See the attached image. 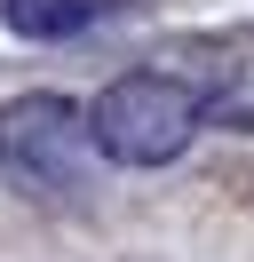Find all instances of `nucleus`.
I'll return each instance as SVG.
<instances>
[{
	"label": "nucleus",
	"mask_w": 254,
	"mask_h": 262,
	"mask_svg": "<svg viewBox=\"0 0 254 262\" xmlns=\"http://www.w3.org/2000/svg\"><path fill=\"white\" fill-rule=\"evenodd\" d=\"M206 127V88L183 72H119L88 103V151L111 167H167L199 143Z\"/></svg>",
	"instance_id": "nucleus-1"
},
{
	"label": "nucleus",
	"mask_w": 254,
	"mask_h": 262,
	"mask_svg": "<svg viewBox=\"0 0 254 262\" xmlns=\"http://www.w3.org/2000/svg\"><path fill=\"white\" fill-rule=\"evenodd\" d=\"M79 159H88V112L56 88H32L0 112V175L32 199H56L79 183Z\"/></svg>",
	"instance_id": "nucleus-2"
},
{
	"label": "nucleus",
	"mask_w": 254,
	"mask_h": 262,
	"mask_svg": "<svg viewBox=\"0 0 254 262\" xmlns=\"http://www.w3.org/2000/svg\"><path fill=\"white\" fill-rule=\"evenodd\" d=\"M0 16L24 40H72V32H88V24L111 16V0H0Z\"/></svg>",
	"instance_id": "nucleus-3"
},
{
	"label": "nucleus",
	"mask_w": 254,
	"mask_h": 262,
	"mask_svg": "<svg viewBox=\"0 0 254 262\" xmlns=\"http://www.w3.org/2000/svg\"><path fill=\"white\" fill-rule=\"evenodd\" d=\"M206 119H222V127H238V135H254V64L238 72L222 96H206Z\"/></svg>",
	"instance_id": "nucleus-4"
}]
</instances>
